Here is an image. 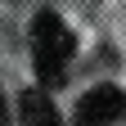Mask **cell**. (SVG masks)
I'll use <instances>...</instances> for the list:
<instances>
[{
    "instance_id": "obj_1",
    "label": "cell",
    "mask_w": 126,
    "mask_h": 126,
    "mask_svg": "<svg viewBox=\"0 0 126 126\" xmlns=\"http://www.w3.org/2000/svg\"><path fill=\"white\" fill-rule=\"evenodd\" d=\"M72 54H77V36L63 27V18L50 14V9L36 14V23H32V63H36V77L45 86H63Z\"/></svg>"
},
{
    "instance_id": "obj_2",
    "label": "cell",
    "mask_w": 126,
    "mask_h": 126,
    "mask_svg": "<svg viewBox=\"0 0 126 126\" xmlns=\"http://www.w3.org/2000/svg\"><path fill=\"white\" fill-rule=\"evenodd\" d=\"M122 117H126V90H117V86L86 90L81 99H77V113H72L77 126H113Z\"/></svg>"
},
{
    "instance_id": "obj_3",
    "label": "cell",
    "mask_w": 126,
    "mask_h": 126,
    "mask_svg": "<svg viewBox=\"0 0 126 126\" xmlns=\"http://www.w3.org/2000/svg\"><path fill=\"white\" fill-rule=\"evenodd\" d=\"M18 113H23V126H59V113H54L45 90H23Z\"/></svg>"
}]
</instances>
